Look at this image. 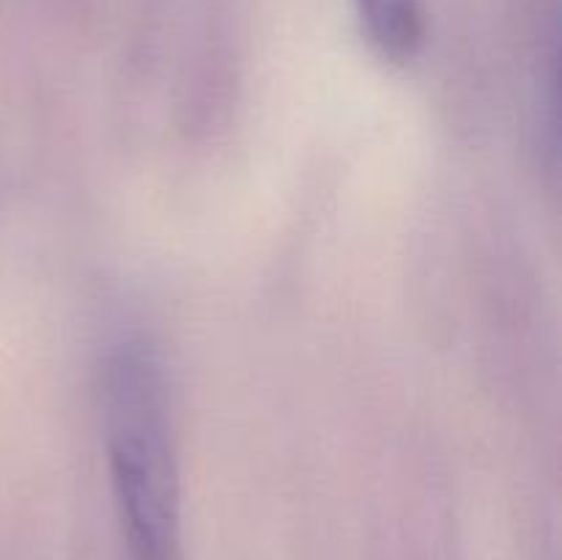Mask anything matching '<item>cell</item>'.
<instances>
[{"instance_id": "cell-2", "label": "cell", "mask_w": 562, "mask_h": 560, "mask_svg": "<svg viewBox=\"0 0 562 560\" xmlns=\"http://www.w3.org/2000/svg\"><path fill=\"white\" fill-rule=\"evenodd\" d=\"M362 33L390 64H406L420 49V0H355Z\"/></svg>"}, {"instance_id": "cell-1", "label": "cell", "mask_w": 562, "mask_h": 560, "mask_svg": "<svg viewBox=\"0 0 562 560\" xmlns=\"http://www.w3.org/2000/svg\"><path fill=\"white\" fill-rule=\"evenodd\" d=\"M110 483L130 560H181V475L165 366L143 338L108 351L99 379Z\"/></svg>"}]
</instances>
